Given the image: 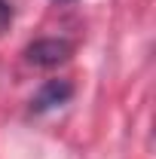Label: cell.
<instances>
[{
  "instance_id": "6da1fadb",
  "label": "cell",
  "mask_w": 156,
  "mask_h": 159,
  "mask_svg": "<svg viewBox=\"0 0 156 159\" xmlns=\"http://www.w3.org/2000/svg\"><path fill=\"white\" fill-rule=\"evenodd\" d=\"M74 55V43L64 37H43L25 49V61L34 67H58Z\"/></svg>"
},
{
  "instance_id": "7a4b0ae2",
  "label": "cell",
  "mask_w": 156,
  "mask_h": 159,
  "mask_svg": "<svg viewBox=\"0 0 156 159\" xmlns=\"http://www.w3.org/2000/svg\"><path fill=\"white\" fill-rule=\"evenodd\" d=\"M71 95H74L71 80H46L37 92H34V98H31V113L55 110V107H61V104H67Z\"/></svg>"
},
{
  "instance_id": "3957f363",
  "label": "cell",
  "mask_w": 156,
  "mask_h": 159,
  "mask_svg": "<svg viewBox=\"0 0 156 159\" xmlns=\"http://www.w3.org/2000/svg\"><path fill=\"white\" fill-rule=\"evenodd\" d=\"M9 25H12V6H9L6 0H0V34H3Z\"/></svg>"
}]
</instances>
